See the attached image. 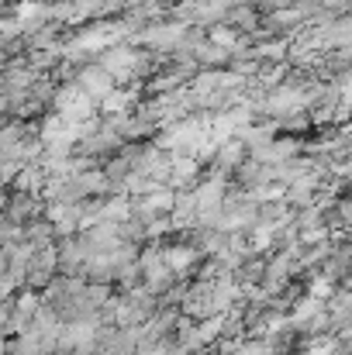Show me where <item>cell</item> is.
<instances>
[{
    "label": "cell",
    "instance_id": "obj_1",
    "mask_svg": "<svg viewBox=\"0 0 352 355\" xmlns=\"http://www.w3.org/2000/svg\"><path fill=\"white\" fill-rule=\"evenodd\" d=\"M42 207H45V200H42L38 193H21V190H10V197L0 200V214H3L14 228H24L28 221L42 218Z\"/></svg>",
    "mask_w": 352,
    "mask_h": 355
},
{
    "label": "cell",
    "instance_id": "obj_5",
    "mask_svg": "<svg viewBox=\"0 0 352 355\" xmlns=\"http://www.w3.org/2000/svg\"><path fill=\"white\" fill-rule=\"evenodd\" d=\"M259 10L252 7V3H245V0H238L232 10H228V17H225V24L232 28L235 35H255L259 31Z\"/></svg>",
    "mask_w": 352,
    "mask_h": 355
},
{
    "label": "cell",
    "instance_id": "obj_3",
    "mask_svg": "<svg viewBox=\"0 0 352 355\" xmlns=\"http://www.w3.org/2000/svg\"><path fill=\"white\" fill-rule=\"evenodd\" d=\"M56 272H59L56 269V245L35 248L31 259H28V266H24V290H45Z\"/></svg>",
    "mask_w": 352,
    "mask_h": 355
},
{
    "label": "cell",
    "instance_id": "obj_2",
    "mask_svg": "<svg viewBox=\"0 0 352 355\" xmlns=\"http://www.w3.org/2000/svg\"><path fill=\"white\" fill-rule=\"evenodd\" d=\"M73 80H76V87H80V90H83L90 101H97V104H101V101H104V97H108V94L117 87L115 76H111L104 66H97L94 59H90V62H83V66L73 73Z\"/></svg>",
    "mask_w": 352,
    "mask_h": 355
},
{
    "label": "cell",
    "instance_id": "obj_4",
    "mask_svg": "<svg viewBox=\"0 0 352 355\" xmlns=\"http://www.w3.org/2000/svg\"><path fill=\"white\" fill-rule=\"evenodd\" d=\"M245 155H249V152H245V145L232 135V138H225L221 145H215V155H211V162H215V166H211V169H215V173L232 176V169L245 159Z\"/></svg>",
    "mask_w": 352,
    "mask_h": 355
}]
</instances>
